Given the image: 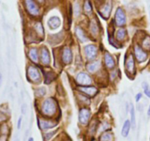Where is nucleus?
<instances>
[{"instance_id":"nucleus-2","label":"nucleus","mask_w":150,"mask_h":141,"mask_svg":"<svg viewBox=\"0 0 150 141\" xmlns=\"http://www.w3.org/2000/svg\"><path fill=\"white\" fill-rule=\"evenodd\" d=\"M115 21L117 26H122L125 24L126 23V16L125 11L121 8L118 7L115 13Z\"/></svg>"},{"instance_id":"nucleus-20","label":"nucleus","mask_w":150,"mask_h":141,"mask_svg":"<svg viewBox=\"0 0 150 141\" xmlns=\"http://www.w3.org/2000/svg\"><path fill=\"white\" fill-rule=\"evenodd\" d=\"M130 115H131V126L133 127V129H135L136 127V113H135V108L133 107V104H130Z\"/></svg>"},{"instance_id":"nucleus-38","label":"nucleus","mask_w":150,"mask_h":141,"mask_svg":"<svg viewBox=\"0 0 150 141\" xmlns=\"http://www.w3.org/2000/svg\"><path fill=\"white\" fill-rule=\"evenodd\" d=\"M39 1H42V0H39Z\"/></svg>"},{"instance_id":"nucleus-25","label":"nucleus","mask_w":150,"mask_h":141,"mask_svg":"<svg viewBox=\"0 0 150 141\" xmlns=\"http://www.w3.org/2000/svg\"><path fill=\"white\" fill-rule=\"evenodd\" d=\"M35 29L39 35H44L43 27H42V25L41 24V23L36 24V25L35 26Z\"/></svg>"},{"instance_id":"nucleus-23","label":"nucleus","mask_w":150,"mask_h":141,"mask_svg":"<svg viewBox=\"0 0 150 141\" xmlns=\"http://www.w3.org/2000/svg\"><path fill=\"white\" fill-rule=\"evenodd\" d=\"M142 88H143L144 92L145 95L147 97H149V98H150V88L147 82H143V83H142Z\"/></svg>"},{"instance_id":"nucleus-4","label":"nucleus","mask_w":150,"mask_h":141,"mask_svg":"<svg viewBox=\"0 0 150 141\" xmlns=\"http://www.w3.org/2000/svg\"><path fill=\"white\" fill-rule=\"evenodd\" d=\"M76 81L78 84L81 85H89L92 84V79L90 76L86 73H79L76 77Z\"/></svg>"},{"instance_id":"nucleus-26","label":"nucleus","mask_w":150,"mask_h":141,"mask_svg":"<svg viewBox=\"0 0 150 141\" xmlns=\"http://www.w3.org/2000/svg\"><path fill=\"white\" fill-rule=\"evenodd\" d=\"M142 46L146 49H150V36L146 37V38L143 41Z\"/></svg>"},{"instance_id":"nucleus-9","label":"nucleus","mask_w":150,"mask_h":141,"mask_svg":"<svg viewBox=\"0 0 150 141\" xmlns=\"http://www.w3.org/2000/svg\"><path fill=\"white\" fill-rule=\"evenodd\" d=\"M73 59V54L72 51L69 48H65L62 53V60L65 64H70Z\"/></svg>"},{"instance_id":"nucleus-29","label":"nucleus","mask_w":150,"mask_h":141,"mask_svg":"<svg viewBox=\"0 0 150 141\" xmlns=\"http://www.w3.org/2000/svg\"><path fill=\"white\" fill-rule=\"evenodd\" d=\"M37 95H39V96H43L45 94V89L44 88H40L39 89L35 91Z\"/></svg>"},{"instance_id":"nucleus-24","label":"nucleus","mask_w":150,"mask_h":141,"mask_svg":"<svg viewBox=\"0 0 150 141\" xmlns=\"http://www.w3.org/2000/svg\"><path fill=\"white\" fill-rule=\"evenodd\" d=\"M112 140V135L110 133H104L100 137V141H111Z\"/></svg>"},{"instance_id":"nucleus-7","label":"nucleus","mask_w":150,"mask_h":141,"mask_svg":"<svg viewBox=\"0 0 150 141\" xmlns=\"http://www.w3.org/2000/svg\"><path fill=\"white\" fill-rule=\"evenodd\" d=\"M79 121L81 124H86L90 118V111L86 108H83L79 113Z\"/></svg>"},{"instance_id":"nucleus-18","label":"nucleus","mask_w":150,"mask_h":141,"mask_svg":"<svg viewBox=\"0 0 150 141\" xmlns=\"http://www.w3.org/2000/svg\"><path fill=\"white\" fill-rule=\"evenodd\" d=\"M57 126V123L50 120H41L40 126L42 129H49Z\"/></svg>"},{"instance_id":"nucleus-15","label":"nucleus","mask_w":150,"mask_h":141,"mask_svg":"<svg viewBox=\"0 0 150 141\" xmlns=\"http://www.w3.org/2000/svg\"><path fill=\"white\" fill-rule=\"evenodd\" d=\"M105 63L107 67L110 68H114V66H115V61H114V58L108 53H105Z\"/></svg>"},{"instance_id":"nucleus-33","label":"nucleus","mask_w":150,"mask_h":141,"mask_svg":"<svg viewBox=\"0 0 150 141\" xmlns=\"http://www.w3.org/2000/svg\"><path fill=\"white\" fill-rule=\"evenodd\" d=\"M26 109H27V107H26V104H23L21 106V113L23 114H26Z\"/></svg>"},{"instance_id":"nucleus-31","label":"nucleus","mask_w":150,"mask_h":141,"mask_svg":"<svg viewBox=\"0 0 150 141\" xmlns=\"http://www.w3.org/2000/svg\"><path fill=\"white\" fill-rule=\"evenodd\" d=\"M80 13V9H79V5L78 4H75V14L76 16H79Z\"/></svg>"},{"instance_id":"nucleus-21","label":"nucleus","mask_w":150,"mask_h":141,"mask_svg":"<svg viewBox=\"0 0 150 141\" xmlns=\"http://www.w3.org/2000/svg\"><path fill=\"white\" fill-rule=\"evenodd\" d=\"M29 55L30 57L31 60L34 62H38V50L35 48H32L29 50Z\"/></svg>"},{"instance_id":"nucleus-27","label":"nucleus","mask_w":150,"mask_h":141,"mask_svg":"<svg viewBox=\"0 0 150 141\" xmlns=\"http://www.w3.org/2000/svg\"><path fill=\"white\" fill-rule=\"evenodd\" d=\"M91 31L93 35H96L98 32V27L97 26V24L94 21H92V22L91 23Z\"/></svg>"},{"instance_id":"nucleus-5","label":"nucleus","mask_w":150,"mask_h":141,"mask_svg":"<svg viewBox=\"0 0 150 141\" xmlns=\"http://www.w3.org/2000/svg\"><path fill=\"white\" fill-rule=\"evenodd\" d=\"M25 3H26V9L31 15L38 16L39 14V8L34 0H25Z\"/></svg>"},{"instance_id":"nucleus-22","label":"nucleus","mask_w":150,"mask_h":141,"mask_svg":"<svg viewBox=\"0 0 150 141\" xmlns=\"http://www.w3.org/2000/svg\"><path fill=\"white\" fill-rule=\"evenodd\" d=\"M126 35H127V32H126L125 29H120L118 31H117V39L120 40V41H122V40H123L125 38Z\"/></svg>"},{"instance_id":"nucleus-10","label":"nucleus","mask_w":150,"mask_h":141,"mask_svg":"<svg viewBox=\"0 0 150 141\" xmlns=\"http://www.w3.org/2000/svg\"><path fill=\"white\" fill-rule=\"evenodd\" d=\"M61 24V21H60L59 18L57 16H53V17L50 18L49 20L48 21V24L49 27L52 29H56L60 26Z\"/></svg>"},{"instance_id":"nucleus-13","label":"nucleus","mask_w":150,"mask_h":141,"mask_svg":"<svg viewBox=\"0 0 150 141\" xmlns=\"http://www.w3.org/2000/svg\"><path fill=\"white\" fill-rule=\"evenodd\" d=\"M111 2H108L107 4H105V6H104L102 9H101L100 10L101 16H102L103 17L105 18V19H108L110 16V13H111Z\"/></svg>"},{"instance_id":"nucleus-34","label":"nucleus","mask_w":150,"mask_h":141,"mask_svg":"<svg viewBox=\"0 0 150 141\" xmlns=\"http://www.w3.org/2000/svg\"><path fill=\"white\" fill-rule=\"evenodd\" d=\"M21 123H22V117H20L18 120L17 122V128L18 129H21Z\"/></svg>"},{"instance_id":"nucleus-19","label":"nucleus","mask_w":150,"mask_h":141,"mask_svg":"<svg viewBox=\"0 0 150 141\" xmlns=\"http://www.w3.org/2000/svg\"><path fill=\"white\" fill-rule=\"evenodd\" d=\"M100 66V61H95L94 63L89 64L87 66V69L89 72H93L96 71L99 69Z\"/></svg>"},{"instance_id":"nucleus-3","label":"nucleus","mask_w":150,"mask_h":141,"mask_svg":"<svg viewBox=\"0 0 150 141\" xmlns=\"http://www.w3.org/2000/svg\"><path fill=\"white\" fill-rule=\"evenodd\" d=\"M28 76H29V79L34 82H38L40 81L41 77L40 72L37 68L34 67V66H29L28 68Z\"/></svg>"},{"instance_id":"nucleus-37","label":"nucleus","mask_w":150,"mask_h":141,"mask_svg":"<svg viewBox=\"0 0 150 141\" xmlns=\"http://www.w3.org/2000/svg\"><path fill=\"white\" fill-rule=\"evenodd\" d=\"M1 141H6V140H4V137H2L1 138Z\"/></svg>"},{"instance_id":"nucleus-17","label":"nucleus","mask_w":150,"mask_h":141,"mask_svg":"<svg viewBox=\"0 0 150 141\" xmlns=\"http://www.w3.org/2000/svg\"><path fill=\"white\" fill-rule=\"evenodd\" d=\"M76 34L77 35L78 38L80 40L81 42H86L87 41V38H86V35H85L84 32L83 31V29L80 27H76Z\"/></svg>"},{"instance_id":"nucleus-1","label":"nucleus","mask_w":150,"mask_h":141,"mask_svg":"<svg viewBox=\"0 0 150 141\" xmlns=\"http://www.w3.org/2000/svg\"><path fill=\"white\" fill-rule=\"evenodd\" d=\"M57 105L55 101L51 98L46 99L42 105V111L45 115L51 116L56 113Z\"/></svg>"},{"instance_id":"nucleus-28","label":"nucleus","mask_w":150,"mask_h":141,"mask_svg":"<svg viewBox=\"0 0 150 141\" xmlns=\"http://www.w3.org/2000/svg\"><path fill=\"white\" fill-rule=\"evenodd\" d=\"M84 10L86 13H91L92 10V5H91L90 2H89V0H86L84 3Z\"/></svg>"},{"instance_id":"nucleus-30","label":"nucleus","mask_w":150,"mask_h":141,"mask_svg":"<svg viewBox=\"0 0 150 141\" xmlns=\"http://www.w3.org/2000/svg\"><path fill=\"white\" fill-rule=\"evenodd\" d=\"M56 132H57V130L54 131V132H49V133L45 134V139L46 140H50L51 137H52L53 136H54V135H55Z\"/></svg>"},{"instance_id":"nucleus-36","label":"nucleus","mask_w":150,"mask_h":141,"mask_svg":"<svg viewBox=\"0 0 150 141\" xmlns=\"http://www.w3.org/2000/svg\"><path fill=\"white\" fill-rule=\"evenodd\" d=\"M28 141H34L33 137H29V139H28Z\"/></svg>"},{"instance_id":"nucleus-16","label":"nucleus","mask_w":150,"mask_h":141,"mask_svg":"<svg viewBox=\"0 0 150 141\" xmlns=\"http://www.w3.org/2000/svg\"><path fill=\"white\" fill-rule=\"evenodd\" d=\"M80 90L81 91L89 95H95L98 92V90L95 87H81L80 88Z\"/></svg>"},{"instance_id":"nucleus-12","label":"nucleus","mask_w":150,"mask_h":141,"mask_svg":"<svg viewBox=\"0 0 150 141\" xmlns=\"http://www.w3.org/2000/svg\"><path fill=\"white\" fill-rule=\"evenodd\" d=\"M130 127H131V122L129 120H126L123 124L122 129V136L124 137H127V135H129V132H130Z\"/></svg>"},{"instance_id":"nucleus-8","label":"nucleus","mask_w":150,"mask_h":141,"mask_svg":"<svg viewBox=\"0 0 150 141\" xmlns=\"http://www.w3.org/2000/svg\"><path fill=\"white\" fill-rule=\"evenodd\" d=\"M135 55L139 63H143L147 58V54L141 47L138 46L135 47Z\"/></svg>"},{"instance_id":"nucleus-35","label":"nucleus","mask_w":150,"mask_h":141,"mask_svg":"<svg viewBox=\"0 0 150 141\" xmlns=\"http://www.w3.org/2000/svg\"><path fill=\"white\" fill-rule=\"evenodd\" d=\"M147 114H148V115H150V105H149V109H148Z\"/></svg>"},{"instance_id":"nucleus-11","label":"nucleus","mask_w":150,"mask_h":141,"mask_svg":"<svg viewBox=\"0 0 150 141\" xmlns=\"http://www.w3.org/2000/svg\"><path fill=\"white\" fill-rule=\"evenodd\" d=\"M41 60H42V63L45 65H48L50 63V54L48 52V49L46 48H42L41 49Z\"/></svg>"},{"instance_id":"nucleus-6","label":"nucleus","mask_w":150,"mask_h":141,"mask_svg":"<svg viewBox=\"0 0 150 141\" xmlns=\"http://www.w3.org/2000/svg\"><path fill=\"white\" fill-rule=\"evenodd\" d=\"M84 52L85 54H86V57L89 60H93L97 56L98 50H97V48L95 46L90 44V45H88L85 47Z\"/></svg>"},{"instance_id":"nucleus-32","label":"nucleus","mask_w":150,"mask_h":141,"mask_svg":"<svg viewBox=\"0 0 150 141\" xmlns=\"http://www.w3.org/2000/svg\"><path fill=\"white\" fill-rule=\"evenodd\" d=\"M142 98V93H139L136 94V95L135 96V99H136V102H139L141 100V98Z\"/></svg>"},{"instance_id":"nucleus-14","label":"nucleus","mask_w":150,"mask_h":141,"mask_svg":"<svg viewBox=\"0 0 150 141\" xmlns=\"http://www.w3.org/2000/svg\"><path fill=\"white\" fill-rule=\"evenodd\" d=\"M126 68H127V70L130 73H133L134 72L135 68V63H134V59L132 54H130V57H128L127 60V63H126Z\"/></svg>"}]
</instances>
